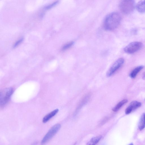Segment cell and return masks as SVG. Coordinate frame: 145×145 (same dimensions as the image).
I'll return each mask as SVG.
<instances>
[{"mask_svg": "<svg viewBox=\"0 0 145 145\" xmlns=\"http://www.w3.org/2000/svg\"><path fill=\"white\" fill-rule=\"evenodd\" d=\"M124 62L123 58H120L117 59L112 65L106 73L107 77L112 75L122 65Z\"/></svg>", "mask_w": 145, "mask_h": 145, "instance_id": "obj_6", "label": "cell"}, {"mask_svg": "<svg viewBox=\"0 0 145 145\" xmlns=\"http://www.w3.org/2000/svg\"><path fill=\"white\" fill-rule=\"evenodd\" d=\"M142 46V43L140 42L135 41L129 44L124 48L126 53L133 54L140 50Z\"/></svg>", "mask_w": 145, "mask_h": 145, "instance_id": "obj_4", "label": "cell"}, {"mask_svg": "<svg viewBox=\"0 0 145 145\" xmlns=\"http://www.w3.org/2000/svg\"><path fill=\"white\" fill-rule=\"evenodd\" d=\"M121 17L120 14L116 12H113L107 15L104 22L105 29L107 30L112 31L116 29L119 25Z\"/></svg>", "mask_w": 145, "mask_h": 145, "instance_id": "obj_1", "label": "cell"}, {"mask_svg": "<svg viewBox=\"0 0 145 145\" xmlns=\"http://www.w3.org/2000/svg\"><path fill=\"white\" fill-rule=\"evenodd\" d=\"M61 127V125L59 124H56L52 126L43 138L41 144H44L49 141L57 132Z\"/></svg>", "mask_w": 145, "mask_h": 145, "instance_id": "obj_5", "label": "cell"}, {"mask_svg": "<svg viewBox=\"0 0 145 145\" xmlns=\"http://www.w3.org/2000/svg\"><path fill=\"white\" fill-rule=\"evenodd\" d=\"M135 6L134 0H121L119 5L120 11L126 14L131 13L133 11Z\"/></svg>", "mask_w": 145, "mask_h": 145, "instance_id": "obj_2", "label": "cell"}, {"mask_svg": "<svg viewBox=\"0 0 145 145\" xmlns=\"http://www.w3.org/2000/svg\"><path fill=\"white\" fill-rule=\"evenodd\" d=\"M74 42L73 41H71L64 45L62 48V50H65L71 47L73 44Z\"/></svg>", "mask_w": 145, "mask_h": 145, "instance_id": "obj_15", "label": "cell"}, {"mask_svg": "<svg viewBox=\"0 0 145 145\" xmlns=\"http://www.w3.org/2000/svg\"><path fill=\"white\" fill-rule=\"evenodd\" d=\"M138 127L140 131L145 128V113H143L141 115L138 123Z\"/></svg>", "mask_w": 145, "mask_h": 145, "instance_id": "obj_10", "label": "cell"}, {"mask_svg": "<svg viewBox=\"0 0 145 145\" xmlns=\"http://www.w3.org/2000/svg\"><path fill=\"white\" fill-rule=\"evenodd\" d=\"M141 103L138 101H134L131 102L125 110L126 114H130L133 111L139 108L141 106Z\"/></svg>", "mask_w": 145, "mask_h": 145, "instance_id": "obj_7", "label": "cell"}, {"mask_svg": "<svg viewBox=\"0 0 145 145\" xmlns=\"http://www.w3.org/2000/svg\"><path fill=\"white\" fill-rule=\"evenodd\" d=\"M23 38H21L19 39V40H18L14 44V45L13 46V47H16L22 42L23 40Z\"/></svg>", "mask_w": 145, "mask_h": 145, "instance_id": "obj_16", "label": "cell"}, {"mask_svg": "<svg viewBox=\"0 0 145 145\" xmlns=\"http://www.w3.org/2000/svg\"><path fill=\"white\" fill-rule=\"evenodd\" d=\"M58 109H56L46 115L43 118L42 122L45 123L48 121L52 117L54 116L58 112Z\"/></svg>", "mask_w": 145, "mask_h": 145, "instance_id": "obj_9", "label": "cell"}, {"mask_svg": "<svg viewBox=\"0 0 145 145\" xmlns=\"http://www.w3.org/2000/svg\"><path fill=\"white\" fill-rule=\"evenodd\" d=\"M102 136L101 135L93 137L87 143V144L88 145H93L96 144L102 138Z\"/></svg>", "mask_w": 145, "mask_h": 145, "instance_id": "obj_13", "label": "cell"}, {"mask_svg": "<svg viewBox=\"0 0 145 145\" xmlns=\"http://www.w3.org/2000/svg\"><path fill=\"white\" fill-rule=\"evenodd\" d=\"M144 68L142 65L138 66L133 69L130 74V76L132 78H135L138 73Z\"/></svg>", "mask_w": 145, "mask_h": 145, "instance_id": "obj_11", "label": "cell"}, {"mask_svg": "<svg viewBox=\"0 0 145 145\" xmlns=\"http://www.w3.org/2000/svg\"><path fill=\"white\" fill-rule=\"evenodd\" d=\"M142 79L144 80H145V72L143 74L142 76Z\"/></svg>", "mask_w": 145, "mask_h": 145, "instance_id": "obj_17", "label": "cell"}, {"mask_svg": "<svg viewBox=\"0 0 145 145\" xmlns=\"http://www.w3.org/2000/svg\"><path fill=\"white\" fill-rule=\"evenodd\" d=\"M59 1L58 0L52 3L45 7L44 8L46 10H49L57 5L59 3Z\"/></svg>", "mask_w": 145, "mask_h": 145, "instance_id": "obj_14", "label": "cell"}, {"mask_svg": "<svg viewBox=\"0 0 145 145\" xmlns=\"http://www.w3.org/2000/svg\"><path fill=\"white\" fill-rule=\"evenodd\" d=\"M13 92V89L11 88H5L1 91L0 105L1 107L4 106L7 103Z\"/></svg>", "mask_w": 145, "mask_h": 145, "instance_id": "obj_3", "label": "cell"}, {"mask_svg": "<svg viewBox=\"0 0 145 145\" xmlns=\"http://www.w3.org/2000/svg\"><path fill=\"white\" fill-rule=\"evenodd\" d=\"M136 8L138 12L141 13H145V0L139 2L137 4Z\"/></svg>", "mask_w": 145, "mask_h": 145, "instance_id": "obj_8", "label": "cell"}, {"mask_svg": "<svg viewBox=\"0 0 145 145\" xmlns=\"http://www.w3.org/2000/svg\"><path fill=\"white\" fill-rule=\"evenodd\" d=\"M127 101L128 100L127 99H124L120 101L113 108V111L114 112L117 111L124 105L127 103Z\"/></svg>", "mask_w": 145, "mask_h": 145, "instance_id": "obj_12", "label": "cell"}]
</instances>
